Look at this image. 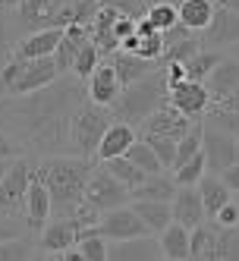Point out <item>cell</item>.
Returning <instances> with one entry per match:
<instances>
[{
  "label": "cell",
  "mask_w": 239,
  "mask_h": 261,
  "mask_svg": "<svg viewBox=\"0 0 239 261\" xmlns=\"http://www.w3.org/2000/svg\"><path fill=\"white\" fill-rule=\"evenodd\" d=\"M10 167H13V161H4V158H0V182L7 179V173H10Z\"/></svg>",
  "instance_id": "obj_52"
},
{
  "label": "cell",
  "mask_w": 239,
  "mask_h": 261,
  "mask_svg": "<svg viewBox=\"0 0 239 261\" xmlns=\"http://www.w3.org/2000/svg\"><path fill=\"white\" fill-rule=\"evenodd\" d=\"M205 158H208V173L211 176H224L230 167L239 164V139L217 126H205Z\"/></svg>",
  "instance_id": "obj_9"
},
{
  "label": "cell",
  "mask_w": 239,
  "mask_h": 261,
  "mask_svg": "<svg viewBox=\"0 0 239 261\" xmlns=\"http://www.w3.org/2000/svg\"><path fill=\"white\" fill-rule=\"evenodd\" d=\"M170 208H173V223H179V227H186V230H198L208 217L198 186H179V192H176Z\"/></svg>",
  "instance_id": "obj_15"
},
{
  "label": "cell",
  "mask_w": 239,
  "mask_h": 261,
  "mask_svg": "<svg viewBox=\"0 0 239 261\" xmlns=\"http://www.w3.org/2000/svg\"><path fill=\"white\" fill-rule=\"evenodd\" d=\"M205 173H208V158H205V151H201L189 164H182L179 170H173V179H176V186H198L201 179H205Z\"/></svg>",
  "instance_id": "obj_38"
},
{
  "label": "cell",
  "mask_w": 239,
  "mask_h": 261,
  "mask_svg": "<svg viewBox=\"0 0 239 261\" xmlns=\"http://www.w3.org/2000/svg\"><path fill=\"white\" fill-rule=\"evenodd\" d=\"M19 41H22V35H19V25H16V10L0 4V69L7 66V60L13 57Z\"/></svg>",
  "instance_id": "obj_30"
},
{
  "label": "cell",
  "mask_w": 239,
  "mask_h": 261,
  "mask_svg": "<svg viewBox=\"0 0 239 261\" xmlns=\"http://www.w3.org/2000/svg\"><path fill=\"white\" fill-rule=\"evenodd\" d=\"M114 117H110V107H98L91 101H82L76 117H72V129H69V145H72V158H85L95 161L98 145L104 139V133L110 129Z\"/></svg>",
  "instance_id": "obj_4"
},
{
  "label": "cell",
  "mask_w": 239,
  "mask_h": 261,
  "mask_svg": "<svg viewBox=\"0 0 239 261\" xmlns=\"http://www.w3.org/2000/svg\"><path fill=\"white\" fill-rule=\"evenodd\" d=\"M85 88H88V101L98 104V107H114V101L120 98V91H123L114 66H110L107 60H101V66L95 69V76L85 82Z\"/></svg>",
  "instance_id": "obj_20"
},
{
  "label": "cell",
  "mask_w": 239,
  "mask_h": 261,
  "mask_svg": "<svg viewBox=\"0 0 239 261\" xmlns=\"http://www.w3.org/2000/svg\"><path fill=\"white\" fill-rule=\"evenodd\" d=\"M104 167V170L110 173V176H114V179H120L123 186H126V189H136V186H142L145 179H148V176H145L142 170H139V167L129 161V158H117V161H107V164H101Z\"/></svg>",
  "instance_id": "obj_33"
},
{
  "label": "cell",
  "mask_w": 239,
  "mask_h": 261,
  "mask_svg": "<svg viewBox=\"0 0 239 261\" xmlns=\"http://www.w3.org/2000/svg\"><path fill=\"white\" fill-rule=\"evenodd\" d=\"M0 158H4V161H19V158H25V154H22V148L10 139L4 129H0Z\"/></svg>",
  "instance_id": "obj_45"
},
{
  "label": "cell",
  "mask_w": 239,
  "mask_h": 261,
  "mask_svg": "<svg viewBox=\"0 0 239 261\" xmlns=\"http://www.w3.org/2000/svg\"><path fill=\"white\" fill-rule=\"evenodd\" d=\"M164 261H170V258H164Z\"/></svg>",
  "instance_id": "obj_58"
},
{
  "label": "cell",
  "mask_w": 239,
  "mask_h": 261,
  "mask_svg": "<svg viewBox=\"0 0 239 261\" xmlns=\"http://www.w3.org/2000/svg\"><path fill=\"white\" fill-rule=\"evenodd\" d=\"M139 142H145V145H148L151 151L161 158L164 170H173V164H176V145H179V142H170V139H139Z\"/></svg>",
  "instance_id": "obj_40"
},
{
  "label": "cell",
  "mask_w": 239,
  "mask_h": 261,
  "mask_svg": "<svg viewBox=\"0 0 239 261\" xmlns=\"http://www.w3.org/2000/svg\"><path fill=\"white\" fill-rule=\"evenodd\" d=\"M63 41V29H47V32H35V35H25V38L16 44L13 57L16 60H47L57 54Z\"/></svg>",
  "instance_id": "obj_18"
},
{
  "label": "cell",
  "mask_w": 239,
  "mask_h": 261,
  "mask_svg": "<svg viewBox=\"0 0 239 261\" xmlns=\"http://www.w3.org/2000/svg\"><path fill=\"white\" fill-rule=\"evenodd\" d=\"M120 16H123V13L101 7L98 16H95V19H91V25H88V41L101 50V57H110L114 50H120V41H117V35H114V25H117Z\"/></svg>",
  "instance_id": "obj_23"
},
{
  "label": "cell",
  "mask_w": 239,
  "mask_h": 261,
  "mask_svg": "<svg viewBox=\"0 0 239 261\" xmlns=\"http://www.w3.org/2000/svg\"><path fill=\"white\" fill-rule=\"evenodd\" d=\"M88 101V88L76 76H60L50 88L22 98H0V129L35 158L72 154L69 129L79 104Z\"/></svg>",
  "instance_id": "obj_1"
},
{
  "label": "cell",
  "mask_w": 239,
  "mask_h": 261,
  "mask_svg": "<svg viewBox=\"0 0 239 261\" xmlns=\"http://www.w3.org/2000/svg\"><path fill=\"white\" fill-rule=\"evenodd\" d=\"M85 236H95V230H85L76 217H54L47 227L41 230L38 246H41L47 255H63V252H69V249H76Z\"/></svg>",
  "instance_id": "obj_8"
},
{
  "label": "cell",
  "mask_w": 239,
  "mask_h": 261,
  "mask_svg": "<svg viewBox=\"0 0 239 261\" xmlns=\"http://www.w3.org/2000/svg\"><path fill=\"white\" fill-rule=\"evenodd\" d=\"M224 57H227V54H220V50H198L189 63H182V66H186V82H201V85H205Z\"/></svg>",
  "instance_id": "obj_31"
},
{
  "label": "cell",
  "mask_w": 239,
  "mask_h": 261,
  "mask_svg": "<svg viewBox=\"0 0 239 261\" xmlns=\"http://www.w3.org/2000/svg\"><path fill=\"white\" fill-rule=\"evenodd\" d=\"M164 76H167V88H176L186 82V66L182 63H167L164 66Z\"/></svg>",
  "instance_id": "obj_48"
},
{
  "label": "cell",
  "mask_w": 239,
  "mask_h": 261,
  "mask_svg": "<svg viewBox=\"0 0 239 261\" xmlns=\"http://www.w3.org/2000/svg\"><path fill=\"white\" fill-rule=\"evenodd\" d=\"M107 261H164L161 239L142 236V239H126V242H110Z\"/></svg>",
  "instance_id": "obj_16"
},
{
  "label": "cell",
  "mask_w": 239,
  "mask_h": 261,
  "mask_svg": "<svg viewBox=\"0 0 239 261\" xmlns=\"http://www.w3.org/2000/svg\"><path fill=\"white\" fill-rule=\"evenodd\" d=\"M29 227H25V220H16V217H0V242H7V239H19L25 236Z\"/></svg>",
  "instance_id": "obj_44"
},
{
  "label": "cell",
  "mask_w": 239,
  "mask_h": 261,
  "mask_svg": "<svg viewBox=\"0 0 239 261\" xmlns=\"http://www.w3.org/2000/svg\"><path fill=\"white\" fill-rule=\"evenodd\" d=\"M198 38H201V50H224V47L239 44V13L217 4L211 25L201 32Z\"/></svg>",
  "instance_id": "obj_13"
},
{
  "label": "cell",
  "mask_w": 239,
  "mask_h": 261,
  "mask_svg": "<svg viewBox=\"0 0 239 261\" xmlns=\"http://www.w3.org/2000/svg\"><path fill=\"white\" fill-rule=\"evenodd\" d=\"M79 252H82V258L85 261H107V239H101V236H85L79 246H76Z\"/></svg>",
  "instance_id": "obj_42"
},
{
  "label": "cell",
  "mask_w": 239,
  "mask_h": 261,
  "mask_svg": "<svg viewBox=\"0 0 239 261\" xmlns=\"http://www.w3.org/2000/svg\"><path fill=\"white\" fill-rule=\"evenodd\" d=\"M35 233H25L19 239H7V242H0V261H32L35 255Z\"/></svg>",
  "instance_id": "obj_34"
},
{
  "label": "cell",
  "mask_w": 239,
  "mask_h": 261,
  "mask_svg": "<svg viewBox=\"0 0 239 261\" xmlns=\"http://www.w3.org/2000/svg\"><path fill=\"white\" fill-rule=\"evenodd\" d=\"M95 236H101L107 242H126V239H142V236H151V233L145 230V223L132 211V204H126V208L107 211L101 217V223L95 227Z\"/></svg>",
  "instance_id": "obj_11"
},
{
  "label": "cell",
  "mask_w": 239,
  "mask_h": 261,
  "mask_svg": "<svg viewBox=\"0 0 239 261\" xmlns=\"http://www.w3.org/2000/svg\"><path fill=\"white\" fill-rule=\"evenodd\" d=\"M50 214H54V204H50L44 182L38 176H32L29 198H25V227H29V233H41L50 223Z\"/></svg>",
  "instance_id": "obj_21"
},
{
  "label": "cell",
  "mask_w": 239,
  "mask_h": 261,
  "mask_svg": "<svg viewBox=\"0 0 239 261\" xmlns=\"http://www.w3.org/2000/svg\"><path fill=\"white\" fill-rule=\"evenodd\" d=\"M214 4H220V7H230L233 13H239V0H214Z\"/></svg>",
  "instance_id": "obj_53"
},
{
  "label": "cell",
  "mask_w": 239,
  "mask_h": 261,
  "mask_svg": "<svg viewBox=\"0 0 239 261\" xmlns=\"http://www.w3.org/2000/svg\"><path fill=\"white\" fill-rule=\"evenodd\" d=\"M189 249H192V230L170 223L167 230L161 233V252L170 261H189Z\"/></svg>",
  "instance_id": "obj_29"
},
{
  "label": "cell",
  "mask_w": 239,
  "mask_h": 261,
  "mask_svg": "<svg viewBox=\"0 0 239 261\" xmlns=\"http://www.w3.org/2000/svg\"><path fill=\"white\" fill-rule=\"evenodd\" d=\"M167 104L176 107L182 117H189L195 123L201 114H208V110H211V95H208V88L201 85V82H182V85L170 88Z\"/></svg>",
  "instance_id": "obj_14"
},
{
  "label": "cell",
  "mask_w": 239,
  "mask_h": 261,
  "mask_svg": "<svg viewBox=\"0 0 239 261\" xmlns=\"http://www.w3.org/2000/svg\"><path fill=\"white\" fill-rule=\"evenodd\" d=\"M208 120H211V126H217V129H224V133H230L233 139H239V114H236V110L211 107L208 110Z\"/></svg>",
  "instance_id": "obj_41"
},
{
  "label": "cell",
  "mask_w": 239,
  "mask_h": 261,
  "mask_svg": "<svg viewBox=\"0 0 239 261\" xmlns=\"http://www.w3.org/2000/svg\"><path fill=\"white\" fill-rule=\"evenodd\" d=\"M220 179L227 182V189H230V192H239V164H236V167H230V170L220 176Z\"/></svg>",
  "instance_id": "obj_50"
},
{
  "label": "cell",
  "mask_w": 239,
  "mask_h": 261,
  "mask_svg": "<svg viewBox=\"0 0 239 261\" xmlns=\"http://www.w3.org/2000/svg\"><path fill=\"white\" fill-rule=\"evenodd\" d=\"M85 44H88V41H76V38H66V35H63V41H60L57 54H54V63H57L60 76H69V72H72V63H76L79 50H82Z\"/></svg>",
  "instance_id": "obj_39"
},
{
  "label": "cell",
  "mask_w": 239,
  "mask_h": 261,
  "mask_svg": "<svg viewBox=\"0 0 239 261\" xmlns=\"http://www.w3.org/2000/svg\"><path fill=\"white\" fill-rule=\"evenodd\" d=\"M136 142H139V133H136L132 126H126V123H110V129L104 133V139H101V145H98L95 161H98V164H107V161L126 158Z\"/></svg>",
  "instance_id": "obj_19"
},
{
  "label": "cell",
  "mask_w": 239,
  "mask_h": 261,
  "mask_svg": "<svg viewBox=\"0 0 239 261\" xmlns=\"http://www.w3.org/2000/svg\"><path fill=\"white\" fill-rule=\"evenodd\" d=\"M0 4H4V0H0Z\"/></svg>",
  "instance_id": "obj_59"
},
{
  "label": "cell",
  "mask_w": 239,
  "mask_h": 261,
  "mask_svg": "<svg viewBox=\"0 0 239 261\" xmlns=\"http://www.w3.org/2000/svg\"><path fill=\"white\" fill-rule=\"evenodd\" d=\"M167 76H164V66L154 69L151 76H145L132 85H126L120 91V98L114 101V107H110V117H114V123H126L139 129L148 117H154L157 110L167 104Z\"/></svg>",
  "instance_id": "obj_3"
},
{
  "label": "cell",
  "mask_w": 239,
  "mask_h": 261,
  "mask_svg": "<svg viewBox=\"0 0 239 261\" xmlns=\"http://www.w3.org/2000/svg\"><path fill=\"white\" fill-rule=\"evenodd\" d=\"M198 192H201V201H205L208 217H217L233 201V192L227 189V182L220 176H211V173H205V179L198 182Z\"/></svg>",
  "instance_id": "obj_28"
},
{
  "label": "cell",
  "mask_w": 239,
  "mask_h": 261,
  "mask_svg": "<svg viewBox=\"0 0 239 261\" xmlns=\"http://www.w3.org/2000/svg\"><path fill=\"white\" fill-rule=\"evenodd\" d=\"M126 158H129L136 167H139V170L145 173V176H161L164 173V164H161V158L151 151V148L148 145H145V142H136L132 148H129V154H126Z\"/></svg>",
  "instance_id": "obj_36"
},
{
  "label": "cell",
  "mask_w": 239,
  "mask_h": 261,
  "mask_svg": "<svg viewBox=\"0 0 239 261\" xmlns=\"http://www.w3.org/2000/svg\"><path fill=\"white\" fill-rule=\"evenodd\" d=\"M101 50L95 47V44H85L82 50H79V57H76V63H72V72H69V76H76V79H82V82H88L91 76H95V69L101 66Z\"/></svg>",
  "instance_id": "obj_37"
},
{
  "label": "cell",
  "mask_w": 239,
  "mask_h": 261,
  "mask_svg": "<svg viewBox=\"0 0 239 261\" xmlns=\"http://www.w3.org/2000/svg\"><path fill=\"white\" fill-rule=\"evenodd\" d=\"M176 192H179V186H176L173 176H167V173L148 176L142 186H136V189L129 192V204L132 201H164V204H173Z\"/></svg>",
  "instance_id": "obj_25"
},
{
  "label": "cell",
  "mask_w": 239,
  "mask_h": 261,
  "mask_svg": "<svg viewBox=\"0 0 239 261\" xmlns=\"http://www.w3.org/2000/svg\"><path fill=\"white\" fill-rule=\"evenodd\" d=\"M192 126L195 123L189 117H182L176 107L164 104L154 117H148V120L139 126V139H170V142H179Z\"/></svg>",
  "instance_id": "obj_12"
},
{
  "label": "cell",
  "mask_w": 239,
  "mask_h": 261,
  "mask_svg": "<svg viewBox=\"0 0 239 261\" xmlns=\"http://www.w3.org/2000/svg\"><path fill=\"white\" fill-rule=\"evenodd\" d=\"M205 88L211 95V107L220 104V101H227L233 91H239V60H233L227 54V57L217 63V69L211 72V79L205 82Z\"/></svg>",
  "instance_id": "obj_22"
},
{
  "label": "cell",
  "mask_w": 239,
  "mask_h": 261,
  "mask_svg": "<svg viewBox=\"0 0 239 261\" xmlns=\"http://www.w3.org/2000/svg\"><path fill=\"white\" fill-rule=\"evenodd\" d=\"M205 151V126L201 123H195L186 136L179 139V145H176V164H173V170H179L182 164H189L195 154H201Z\"/></svg>",
  "instance_id": "obj_32"
},
{
  "label": "cell",
  "mask_w": 239,
  "mask_h": 261,
  "mask_svg": "<svg viewBox=\"0 0 239 261\" xmlns=\"http://www.w3.org/2000/svg\"><path fill=\"white\" fill-rule=\"evenodd\" d=\"M91 173H95V161L72 158V154L44 158V161L35 164V176L44 182L57 217H69L85 201V189H88Z\"/></svg>",
  "instance_id": "obj_2"
},
{
  "label": "cell",
  "mask_w": 239,
  "mask_h": 261,
  "mask_svg": "<svg viewBox=\"0 0 239 261\" xmlns=\"http://www.w3.org/2000/svg\"><path fill=\"white\" fill-rule=\"evenodd\" d=\"M98 4L107 7V10H117L123 16H132V19H142V16H145L142 0H98Z\"/></svg>",
  "instance_id": "obj_43"
},
{
  "label": "cell",
  "mask_w": 239,
  "mask_h": 261,
  "mask_svg": "<svg viewBox=\"0 0 239 261\" xmlns=\"http://www.w3.org/2000/svg\"><path fill=\"white\" fill-rule=\"evenodd\" d=\"M198 50H201L198 35L189 32V29H182V25H176V29H170L167 35H164V57H161V63L164 66L167 63H189Z\"/></svg>",
  "instance_id": "obj_17"
},
{
  "label": "cell",
  "mask_w": 239,
  "mask_h": 261,
  "mask_svg": "<svg viewBox=\"0 0 239 261\" xmlns=\"http://www.w3.org/2000/svg\"><path fill=\"white\" fill-rule=\"evenodd\" d=\"M214 107H220V110H236V114H239V91H233L227 101H220V104H214Z\"/></svg>",
  "instance_id": "obj_51"
},
{
  "label": "cell",
  "mask_w": 239,
  "mask_h": 261,
  "mask_svg": "<svg viewBox=\"0 0 239 261\" xmlns=\"http://www.w3.org/2000/svg\"><path fill=\"white\" fill-rule=\"evenodd\" d=\"M214 223L217 227H227V230H233V227H239V204L236 201H230L224 211H220L217 217H214Z\"/></svg>",
  "instance_id": "obj_46"
},
{
  "label": "cell",
  "mask_w": 239,
  "mask_h": 261,
  "mask_svg": "<svg viewBox=\"0 0 239 261\" xmlns=\"http://www.w3.org/2000/svg\"><path fill=\"white\" fill-rule=\"evenodd\" d=\"M136 35H139V38H151V35H161L148 19H145V16H142V19H136Z\"/></svg>",
  "instance_id": "obj_49"
},
{
  "label": "cell",
  "mask_w": 239,
  "mask_h": 261,
  "mask_svg": "<svg viewBox=\"0 0 239 261\" xmlns=\"http://www.w3.org/2000/svg\"><path fill=\"white\" fill-rule=\"evenodd\" d=\"M189 261H239V227L227 230L217 223H201L192 230Z\"/></svg>",
  "instance_id": "obj_5"
},
{
  "label": "cell",
  "mask_w": 239,
  "mask_h": 261,
  "mask_svg": "<svg viewBox=\"0 0 239 261\" xmlns=\"http://www.w3.org/2000/svg\"><path fill=\"white\" fill-rule=\"evenodd\" d=\"M104 60L114 66V72H117V79H120L123 88L132 85V82H139V79H145V76H151L154 69H161L157 63H148V60H142V57H132V54H126V50H114Z\"/></svg>",
  "instance_id": "obj_24"
},
{
  "label": "cell",
  "mask_w": 239,
  "mask_h": 261,
  "mask_svg": "<svg viewBox=\"0 0 239 261\" xmlns=\"http://www.w3.org/2000/svg\"><path fill=\"white\" fill-rule=\"evenodd\" d=\"M145 19H148L161 35H167L170 29L179 25V10H176V4H151L145 10Z\"/></svg>",
  "instance_id": "obj_35"
},
{
  "label": "cell",
  "mask_w": 239,
  "mask_h": 261,
  "mask_svg": "<svg viewBox=\"0 0 239 261\" xmlns=\"http://www.w3.org/2000/svg\"><path fill=\"white\" fill-rule=\"evenodd\" d=\"M151 4H173V0H142V7H145V10H148ZM176 4H179V0H176Z\"/></svg>",
  "instance_id": "obj_54"
},
{
  "label": "cell",
  "mask_w": 239,
  "mask_h": 261,
  "mask_svg": "<svg viewBox=\"0 0 239 261\" xmlns=\"http://www.w3.org/2000/svg\"><path fill=\"white\" fill-rule=\"evenodd\" d=\"M85 204L104 217L107 211H117V208H126V204H129V189L98 164L91 179H88V189H85Z\"/></svg>",
  "instance_id": "obj_7"
},
{
  "label": "cell",
  "mask_w": 239,
  "mask_h": 261,
  "mask_svg": "<svg viewBox=\"0 0 239 261\" xmlns=\"http://www.w3.org/2000/svg\"><path fill=\"white\" fill-rule=\"evenodd\" d=\"M60 79V69L54 63V57L47 60H22V72L19 79L13 82V88L0 98H22V95H35V91H44L50 88L54 82Z\"/></svg>",
  "instance_id": "obj_10"
},
{
  "label": "cell",
  "mask_w": 239,
  "mask_h": 261,
  "mask_svg": "<svg viewBox=\"0 0 239 261\" xmlns=\"http://www.w3.org/2000/svg\"><path fill=\"white\" fill-rule=\"evenodd\" d=\"M230 57H233V60H239V44H233V47H230Z\"/></svg>",
  "instance_id": "obj_57"
},
{
  "label": "cell",
  "mask_w": 239,
  "mask_h": 261,
  "mask_svg": "<svg viewBox=\"0 0 239 261\" xmlns=\"http://www.w3.org/2000/svg\"><path fill=\"white\" fill-rule=\"evenodd\" d=\"M4 4H7L10 10H16V7H22V4H25V0H4Z\"/></svg>",
  "instance_id": "obj_56"
},
{
  "label": "cell",
  "mask_w": 239,
  "mask_h": 261,
  "mask_svg": "<svg viewBox=\"0 0 239 261\" xmlns=\"http://www.w3.org/2000/svg\"><path fill=\"white\" fill-rule=\"evenodd\" d=\"M32 176H35V164L29 158L13 161L7 179L0 182V217L25 220V198H29Z\"/></svg>",
  "instance_id": "obj_6"
},
{
  "label": "cell",
  "mask_w": 239,
  "mask_h": 261,
  "mask_svg": "<svg viewBox=\"0 0 239 261\" xmlns=\"http://www.w3.org/2000/svg\"><path fill=\"white\" fill-rule=\"evenodd\" d=\"M32 261H54V255H47V252H38V255H35Z\"/></svg>",
  "instance_id": "obj_55"
},
{
  "label": "cell",
  "mask_w": 239,
  "mask_h": 261,
  "mask_svg": "<svg viewBox=\"0 0 239 261\" xmlns=\"http://www.w3.org/2000/svg\"><path fill=\"white\" fill-rule=\"evenodd\" d=\"M114 35H117L120 44H123L126 38H132V35H136V19H132V16H120L117 25H114Z\"/></svg>",
  "instance_id": "obj_47"
},
{
  "label": "cell",
  "mask_w": 239,
  "mask_h": 261,
  "mask_svg": "<svg viewBox=\"0 0 239 261\" xmlns=\"http://www.w3.org/2000/svg\"><path fill=\"white\" fill-rule=\"evenodd\" d=\"M132 211L139 214V220L145 223V230L151 236H161L173 223V208L164 201H132Z\"/></svg>",
  "instance_id": "obj_27"
},
{
  "label": "cell",
  "mask_w": 239,
  "mask_h": 261,
  "mask_svg": "<svg viewBox=\"0 0 239 261\" xmlns=\"http://www.w3.org/2000/svg\"><path fill=\"white\" fill-rule=\"evenodd\" d=\"M176 10H179V25L195 32V35H201L211 25L217 4H214V0H179Z\"/></svg>",
  "instance_id": "obj_26"
}]
</instances>
